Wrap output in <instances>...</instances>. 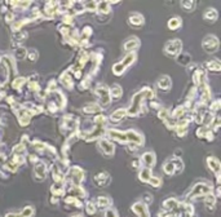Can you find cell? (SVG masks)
Masks as SVG:
<instances>
[{
  "label": "cell",
  "instance_id": "cell-1",
  "mask_svg": "<svg viewBox=\"0 0 221 217\" xmlns=\"http://www.w3.org/2000/svg\"><path fill=\"white\" fill-rule=\"evenodd\" d=\"M210 194H212V186L208 182H198L197 185H194L193 189H191L189 198L197 199L199 197H207Z\"/></svg>",
  "mask_w": 221,
  "mask_h": 217
},
{
  "label": "cell",
  "instance_id": "cell-2",
  "mask_svg": "<svg viewBox=\"0 0 221 217\" xmlns=\"http://www.w3.org/2000/svg\"><path fill=\"white\" fill-rule=\"evenodd\" d=\"M94 93L97 96L98 101H100V107H106L110 105V93H109V88L104 84V83H98L94 88Z\"/></svg>",
  "mask_w": 221,
  "mask_h": 217
},
{
  "label": "cell",
  "instance_id": "cell-3",
  "mask_svg": "<svg viewBox=\"0 0 221 217\" xmlns=\"http://www.w3.org/2000/svg\"><path fill=\"white\" fill-rule=\"evenodd\" d=\"M163 169L167 175H177V173H181L184 169V163L180 160V159H172V160H167L163 165Z\"/></svg>",
  "mask_w": 221,
  "mask_h": 217
},
{
  "label": "cell",
  "instance_id": "cell-4",
  "mask_svg": "<svg viewBox=\"0 0 221 217\" xmlns=\"http://www.w3.org/2000/svg\"><path fill=\"white\" fill-rule=\"evenodd\" d=\"M181 49H182V43L179 39H173V40H169L168 43H166L164 45V53L167 56H171V57H177L181 53Z\"/></svg>",
  "mask_w": 221,
  "mask_h": 217
},
{
  "label": "cell",
  "instance_id": "cell-5",
  "mask_svg": "<svg viewBox=\"0 0 221 217\" xmlns=\"http://www.w3.org/2000/svg\"><path fill=\"white\" fill-rule=\"evenodd\" d=\"M202 47L207 53H215L216 50L219 49V47H220L219 39L216 38L215 35L206 36V38L203 39V41H202Z\"/></svg>",
  "mask_w": 221,
  "mask_h": 217
},
{
  "label": "cell",
  "instance_id": "cell-6",
  "mask_svg": "<svg viewBox=\"0 0 221 217\" xmlns=\"http://www.w3.org/2000/svg\"><path fill=\"white\" fill-rule=\"evenodd\" d=\"M78 128V118H75L74 115L69 114L63 117L62 123H61V132H69V131H74V129Z\"/></svg>",
  "mask_w": 221,
  "mask_h": 217
},
{
  "label": "cell",
  "instance_id": "cell-7",
  "mask_svg": "<svg viewBox=\"0 0 221 217\" xmlns=\"http://www.w3.org/2000/svg\"><path fill=\"white\" fill-rule=\"evenodd\" d=\"M142 101H144V96L141 92L136 93L132 98V104H131V107L127 110V114L131 115V117H136V115L140 113V107L142 105Z\"/></svg>",
  "mask_w": 221,
  "mask_h": 217
},
{
  "label": "cell",
  "instance_id": "cell-8",
  "mask_svg": "<svg viewBox=\"0 0 221 217\" xmlns=\"http://www.w3.org/2000/svg\"><path fill=\"white\" fill-rule=\"evenodd\" d=\"M69 177L72 182V186H80V182H82L84 178V172L79 167H72L69 171Z\"/></svg>",
  "mask_w": 221,
  "mask_h": 217
},
{
  "label": "cell",
  "instance_id": "cell-9",
  "mask_svg": "<svg viewBox=\"0 0 221 217\" xmlns=\"http://www.w3.org/2000/svg\"><path fill=\"white\" fill-rule=\"evenodd\" d=\"M16 115H17V119H18V123L24 127V126H27L28 123H30L31 120V117H32V114L26 110L25 107H20L18 110L16 111Z\"/></svg>",
  "mask_w": 221,
  "mask_h": 217
},
{
  "label": "cell",
  "instance_id": "cell-10",
  "mask_svg": "<svg viewBox=\"0 0 221 217\" xmlns=\"http://www.w3.org/2000/svg\"><path fill=\"white\" fill-rule=\"evenodd\" d=\"M98 146H100V149H101L102 153H104L105 155H109V156H111V155L114 154V151H115L114 143L110 141V140H106V138L100 140Z\"/></svg>",
  "mask_w": 221,
  "mask_h": 217
},
{
  "label": "cell",
  "instance_id": "cell-11",
  "mask_svg": "<svg viewBox=\"0 0 221 217\" xmlns=\"http://www.w3.org/2000/svg\"><path fill=\"white\" fill-rule=\"evenodd\" d=\"M93 181L97 184V186L104 187V186H107L110 184L111 177H110V175H109L107 172H100V173H97V175L93 177Z\"/></svg>",
  "mask_w": 221,
  "mask_h": 217
},
{
  "label": "cell",
  "instance_id": "cell-12",
  "mask_svg": "<svg viewBox=\"0 0 221 217\" xmlns=\"http://www.w3.org/2000/svg\"><path fill=\"white\" fill-rule=\"evenodd\" d=\"M140 163H142L144 165H145V168H149V169H151L154 165H155V154L154 153H145V154H142V156H141V159H140Z\"/></svg>",
  "mask_w": 221,
  "mask_h": 217
},
{
  "label": "cell",
  "instance_id": "cell-13",
  "mask_svg": "<svg viewBox=\"0 0 221 217\" xmlns=\"http://www.w3.org/2000/svg\"><path fill=\"white\" fill-rule=\"evenodd\" d=\"M46 173H47V168H46V164L43 162H39L35 164L34 167V175H35V180L36 181H43L46 180Z\"/></svg>",
  "mask_w": 221,
  "mask_h": 217
},
{
  "label": "cell",
  "instance_id": "cell-14",
  "mask_svg": "<svg viewBox=\"0 0 221 217\" xmlns=\"http://www.w3.org/2000/svg\"><path fill=\"white\" fill-rule=\"evenodd\" d=\"M207 163H208V167L210 169L215 173V176L217 177V181H219V176H220V169H221V164L219 162V159L215 158V156H210L207 158Z\"/></svg>",
  "mask_w": 221,
  "mask_h": 217
},
{
  "label": "cell",
  "instance_id": "cell-15",
  "mask_svg": "<svg viewBox=\"0 0 221 217\" xmlns=\"http://www.w3.org/2000/svg\"><path fill=\"white\" fill-rule=\"evenodd\" d=\"M138 47H140V40L137 38H135V36H132V38L127 39V41L123 44L124 50H127V52H129V53H135V50Z\"/></svg>",
  "mask_w": 221,
  "mask_h": 217
},
{
  "label": "cell",
  "instance_id": "cell-16",
  "mask_svg": "<svg viewBox=\"0 0 221 217\" xmlns=\"http://www.w3.org/2000/svg\"><path fill=\"white\" fill-rule=\"evenodd\" d=\"M128 22L132 27H141L144 25V17L140 13H131L128 17Z\"/></svg>",
  "mask_w": 221,
  "mask_h": 217
},
{
  "label": "cell",
  "instance_id": "cell-17",
  "mask_svg": "<svg viewBox=\"0 0 221 217\" xmlns=\"http://www.w3.org/2000/svg\"><path fill=\"white\" fill-rule=\"evenodd\" d=\"M132 209H133V211L137 213V217H150L146 206L144 203H141V202H137V203H135L133 206H132Z\"/></svg>",
  "mask_w": 221,
  "mask_h": 217
},
{
  "label": "cell",
  "instance_id": "cell-18",
  "mask_svg": "<svg viewBox=\"0 0 221 217\" xmlns=\"http://www.w3.org/2000/svg\"><path fill=\"white\" fill-rule=\"evenodd\" d=\"M126 117H127V110H124V108H119V110H115L111 115H110V121L118 123V121L123 120Z\"/></svg>",
  "mask_w": 221,
  "mask_h": 217
},
{
  "label": "cell",
  "instance_id": "cell-19",
  "mask_svg": "<svg viewBox=\"0 0 221 217\" xmlns=\"http://www.w3.org/2000/svg\"><path fill=\"white\" fill-rule=\"evenodd\" d=\"M171 78L167 76V75H162L159 78V80H158V87L160 89H163V91H168V89H171Z\"/></svg>",
  "mask_w": 221,
  "mask_h": 217
},
{
  "label": "cell",
  "instance_id": "cell-20",
  "mask_svg": "<svg viewBox=\"0 0 221 217\" xmlns=\"http://www.w3.org/2000/svg\"><path fill=\"white\" fill-rule=\"evenodd\" d=\"M52 173H53V180L56 181L57 185H62L63 181H65V176L62 175V172L60 169V167L58 165H53V169H52Z\"/></svg>",
  "mask_w": 221,
  "mask_h": 217
},
{
  "label": "cell",
  "instance_id": "cell-21",
  "mask_svg": "<svg viewBox=\"0 0 221 217\" xmlns=\"http://www.w3.org/2000/svg\"><path fill=\"white\" fill-rule=\"evenodd\" d=\"M179 207V200L176 199V198H169L167 200H164V203H163V209L164 211H173V209H176Z\"/></svg>",
  "mask_w": 221,
  "mask_h": 217
},
{
  "label": "cell",
  "instance_id": "cell-22",
  "mask_svg": "<svg viewBox=\"0 0 221 217\" xmlns=\"http://www.w3.org/2000/svg\"><path fill=\"white\" fill-rule=\"evenodd\" d=\"M203 17H204V19L211 21V22H215V21L217 19V17H219V13H217V11L215 8H208L207 11L204 12Z\"/></svg>",
  "mask_w": 221,
  "mask_h": 217
},
{
  "label": "cell",
  "instance_id": "cell-23",
  "mask_svg": "<svg viewBox=\"0 0 221 217\" xmlns=\"http://www.w3.org/2000/svg\"><path fill=\"white\" fill-rule=\"evenodd\" d=\"M109 93H110V98H113V100H119L122 97V88H120V85H118V84H114L111 88L109 89Z\"/></svg>",
  "mask_w": 221,
  "mask_h": 217
},
{
  "label": "cell",
  "instance_id": "cell-24",
  "mask_svg": "<svg viewBox=\"0 0 221 217\" xmlns=\"http://www.w3.org/2000/svg\"><path fill=\"white\" fill-rule=\"evenodd\" d=\"M61 82L67 89H72L74 88V83H72V79H71V72H65V74H62Z\"/></svg>",
  "mask_w": 221,
  "mask_h": 217
},
{
  "label": "cell",
  "instance_id": "cell-25",
  "mask_svg": "<svg viewBox=\"0 0 221 217\" xmlns=\"http://www.w3.org/2000/svg\"><path fill=\"white\" fill-rule=\"evenodd\" d=\"M83 111H84L85 114H96V113H100V111H101V107H100L98 104L92 102V104L85 105V106L83 107Z\"/></svg>",
  "mask_w": 221,
  "mask_h": 217
},
{
  "label": "cell",
  "instance_id": "cell-26",
  "mask_svg": "<svg viewBox=\"0 0 221 217\" xmlns=\"http://www.w3.org/2000/svg\"><path fill=\"white\" fill-rule=\"evenodd\" d=\"M215 204H216V198L213 197V194L207 195L206 200H204V206L207 207L208 211H213V209H215Z\"/></svg>",
  "mask_w": 221,
  "mask_h": 217
},
{
  "label": "cell",
  "instance_id": "cell-27",
  "mask_svg": "<svg viewBox=\"0 0 221 217\" xmlns=\"http://www.w3.org/2000/svg\"><path fill=\"white\" fill-rule=\"evenodd\" d=\"M181 25H182V22H181V18L180 17H173V18H171L168 21V28L169 30H177L179 27H181Z\"/></svg>",
  "mask_w": 221,
  "mask_h": 217
},
{
  "label": "cell",
  "instance_id": "cell-28",
  "mask_svg": "<svg viewBox=\"0 0 221 217\" xmlns=\"http://www.w3.org/2000/svg\"><path fill=\"white\" fill-rule=\"evenodd\" d=\"M110 204H111V199H110V198H107V197H98L97 198V206L101 209L109 208ZM97 206H96V207H97Z\"/></svg>",
  "mask_w": 221,
  "mask_h": 217
},
{
  "label": "cell",
  "instance_id": "cell-29",
  "mask_svg": "<svg viewBox=\"0 0 221 217\" xmlns=\"http://www.w3.org/2000/svg\"><path fill=\"white\" fill-rule=\"evenodd\" d=\"M138 178L142 181V182H149V180L151 178V169L149 168H142L141 172L138 175Z\"/></svg>",
  "mask_w": 221,
  "mask_h": 217
},
{
  "label": "cell",
  "instance_id": "cell-30",
  "mask_svg": "<svg viewBox=\"0 0 221 217\" xmlns=\"http://www.w3.org/2000/svg\"><path fill=\"white\" fill-rule=\"evenodd\" d=\"M206 67H207L210 71H215V72H219L220 69H221V65L217 60H213V61H208L206 63Z\"/></svg>",
  "mask_w": 221,
  "mask_h": 217
},
{
  "label": "cell",
  "instance_id": "cell-31",
  "mask_svg": "<svg viewBox=\"0 0 221 217\" xmlns=\"http://www.w3.org/2000/svg\"><path fill=\"white\" fill-rule=\"evenodd\" d=\"M177 62L181 63V65H186L188 66L189 63H191V57H190L189 53H180L177 56Z\"/></svg>",
  "mask_w": 221,
  "mask_h": 217
},
{
  "label": "cell",
  "instance_id": "cell-32",
  "mask_svg": "<svg viewBox=\"0 0 221 217\" xmlns=\"http://www.w3.org/2000/svg\"><path fill=\"white\" fill-rule=\"evenodd\" d=\"M136 60V54L135 53H128L126 57H124V58H123V61L120 62L122 65H123V66L124 67H128L129 66V65H132V63H133V61Z\"/></svg>",
  "mask_w": 221,
  "mask_h": 217
},
{
  "label": "cell",
  "instance_id": "cell-33",
  "mask_svg": "<svg viewBox=\"0 0 221 217\" xmlns=\"http://www.w3.org/2000/svg\"><path fill=\"white\" fill-rule=\"evenodd\" d=\"M26 54H27V50L22 47H17L16 50H14V57H16V60H18V61L24 60L26 57Z\"/></svg>",
  "mask_w": 221,
  "mask_h": 217
},
{
  "label": "cell",
  "instance_id": "cell-34",
  "mask_svg": "<svg viewBox=\"0 0 221 217\" xmlns=\"http://www.w3.org/2000/svg\"><path fill=\"white\" fill-rule=\"evenodd\" d=\"M185 117V107L184 106H179L175 108V111L172 113V118L173 119H181Z\"/></svg>",
  "mask_w": 221,
  "mask_h": 217
},
{
  "label": "cell",
  "instance_id": "cell-35",
  "mask_svg": "<svg viewBox=\"0 0 221 217\" xmlns=\"http://www.w3.org/2000/svg\"><path fill=\"white\" fill-rule=\"evenodd\" d=\"M26 82H27V79H25V78H17L16 80H13L12 87H13L14 89L21 91V89H22V87H24V85L26 84Z\"/></svg>",
  "mask_w": 221,
  "mask_h": 217
},
{
  "label": "cell",
  "instance_id": "cell-36",
  "mask_svg": "<svg viewBox=\"0 0 221 217\" xmlns=\"http://www.w3.org/2000/svg\"><path fill=\"white\" fill-rule=\"evenodd\" d=\"M26 36L27 34L25 31H16L13 34V41H16V43H22L25 39H26Z\"/></svg>",
  "mask_w": 221,
  "mask_h": 217
},
{
  "label": "cell",
  "instance_id": "cell-37",
  "mask_svg": "<svg viewBox=\"0 0 221 217\" xmlns=\"http://www.w3.org/2000/svg\"><path fill=\"white\" fill-rule=\"evenodd\" d=\"M25 151H26L25 145L24 143H18V145H16V146L13 147V155L14 156H16V155H24Z\"/></svg>",
  "mask_w": 221,
  "mask_h": 217
},
{
  "label": "cell",
  "instance_id": "cell-38",
  "mask_svg": "<svg viewBox=\"0 0 221 217\" xmlns=\"http://www.w3.org/2000/svg\"><path fill=\"white\" fill-rule=\"evenodd\" d=\"M181 6L184 9H185L186 12H191L195 9L197 6V2H181Z\"/></svg>",
  "mask_w": 221,
  "mask_h": 217
},
{
  "label": "cell",
  "instance_id": "cell-39",
  "mask_svg": "<svg viewBox=\"0 0 221 217\" xmlns=\"http://www.w3.org/2000/svg\"><path fill=\"white\" fill-rule=\"evenodd\" d=\"M124 71H126V67H124L120 62L119 63H115L114 66H113V72H114L115 75H122V74H124Z\"/></svg>",
  "mask_w": 221,
  "mask_h": 217
},
{
  "label": "cell",
  "instance_id": "cell-40",
  "mask_svg": "<svg viewBox=\"0 0 221 217\" xmlns=\"http://www.w3.org/2000/svg\"><path fill=\"white\" fill-rule=\"evenodd\" d=\"M52 193H53V195L56 197H60V195H63L65 194V189H63V186L62 185H54V186H52Z\"/></svg>",
  "mask_w": 221,
  "mask_h": 217
},
{
  "label": "cell",
  "instance_id": "cell-41",
  "mask_svg": "<svg viewBox=\"0 0 221 217\" xmlns=\"http://www.w3.org/2000/svg\"><path fill=\"white\" fill-rule=\"evenodd\" d=\"M34 215V208L32 207H26L20 212V217H32Z\"/></svg>",
  "mask_w": 221,
  "mask_h": 217
},
{
  "label": "cell",
  "instance_id": "cell-42",
  "mask_svg": "<svg viewBox=\"0 0 221 217\" xmlns=\"http://www.w3.org/2000/svg\"><path fill=\"white\" fill-rule=\"evenodd\" d=\"M210 113L211 114H213V113H217L219 110H220V101L219 100H216V101H213V102H211V105H210Z\"/></svg>",
  "mask_w": 221,
  "mask_h": 217
},
{
  "label": "cell",
  "instance_id": "cell-43",
  "mask_svg": "<svg viewBox=\"0 0 221 217\" xmlns=\"http://www.w3.org/2000/svg\"><path fill=\"white\" fill-rule=\"evenodd\" d=\"M149 184H150L153 187H159V186L162 185V180H160L159 177H154V176H151V178L149 180Z\"/></svg>",
  "mask_w": 221,
  "mask_h": 217
},
{
  "label": "cell",
  "instance_id": "cell-44",
  "mask_svg": "<svg viewBox=\"0 0 221 217\" xmlns=\"http://www.w3.org/2000/svg\"><path fill=\"white\" fill-rule=\"evenodd\" d=\"M84 9L89 11V12L97 11V3H96V2H88V3L84 5Z\"/></svg>",
  "mask_w": 221,
  "mask_h": 217
},
{
  "label": "cell",
  "instance_id": "cell-45",
  "mask_svg": "<svg viewBox=\"0 0 221 217\" xmlns=\"http://www.w3.org/2000/svg\"><path fill=\"white\" fill-rule=\"evenodd\" d=\"M72 5H74V8H75V9H74V12H75L76 14H80V13H83L85 9H84V5L82 4V3H72Z\"/></svg>",
  "mask_w": 221,
  "mask_h": 217
},
{
  "label": "cell",
  "instance_id": "cell-46",
  "mask_svg": "<svg viewBox=\"0 0 221 217\" xmlns=\"http://www.w3.org/2000/svg\"><path fill=\"white\" fill-rule=\"evenodd\" d=\"M158 117H159L162 120H163V121H166V120L168 119V117H169V113H168L167 108H162V110L158 111Z\"/></svg>",
  "mask_w": 221,
  "mask_h": 217
},
{
  "label": "cell",
  "instance_id": "cell-47",
  "mask_svg": "<svg viewBox=\"0 0 221 217\" xmlns=\"http://www.w3.org/2000/svg\"><path fill=\"white\" fill-rule=\"evenodd\" d=\"M85 209H87V213L92 216V215H94V213H96V209H97V207H96L93 203H91V202H89V203L87 204Z\"/></svg>",
  "mask_w": 221,
  "mask_h": 217
},
{
  "label": "cell",
  "instance_id": "cell-48",
  "mask_svg": "<svg viewBox=\"0 0 221 217\" xmlns=\"http://www.w3.org/2000/svg\"><path fill=\"white\" fill-rule=\"evenodd\" d=\"M142 200H144V202H141V203H144L145 206L151 204V202H153V197H151V194H144V195H142Z\"/></svg>",
  "mask_w": 221,
  "mask_h": 217
},
{
  "label": "cell",
  "instance_id": "cell-49",
  "mask_svg": "<svg viewBox=\"0 0 221 217\" xmlns=\"http://www.w3.org/2000/svg\"><path fill=\"white\" fill-rule=\"evenodd\" d=\"M28 60L30 61H36L38 60V52H36V50H31V52L28 53Z\"/></svg>",
  "mask_w": 221,
  "mask_h": 217
},
{
  "label": "cell",
  "instance_id": "cell-50",
  "mask_svg": "<svg viewBox=\"0 0 221 217\" xmlns=\"http://www.w3.org/2000/svg\"><path fill=\"white\" fill-rule=\"evenodd\" d=\"M140 165H141V164H140V159H135V160L132 162V168H133V169L140 168Z\"/></svg>",
  "mask_w": 221,
  "mask_h": 217
},
{
  "label": "cell",
  "instance_id": "cell-51",
  "mask_svg": "<svg viewBox=\"0 0 221 217\" xmlns=\"http://www.w3.org/2000/svg\"><path fill=\"white\" fill-rule=\"evenodd\" d=\"M106 217H116V212L114 211V209H111V211H109L106 213Z\"/></svg>",
  "mask_w": 221,
  "mask_h": 217
},
{
  "label": "cell",
  "instance_id": "cell-52",
  "mask_svg": "<svg viewBox=\"0 0 221 217\" xmlns=\"http://www.w3.org/2000/svg\"><path fill=\"white\" fill-rule=\"evenodd\" d=\"M181 154H182V150H176L175 151V158L179 159V156H181Z\"/></svg>",
  "mask_w": 221,
  "mask_h": 217
},
{
  "label": "cell",
  "instance_id": "cell-53",
  "mask_svg": "<svg viewBox=\"0 0 221 217\" xmlns=\"http://www.w3.org/2000/svg\"><path fill=\"white\" fill-rule=\"evenodd\" d=\"M75 217H80V216H75Z\"/></svg>",
  "mask_w": 221,
  "mask_h": 217
}]
</instances>
